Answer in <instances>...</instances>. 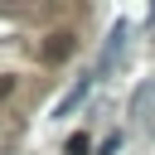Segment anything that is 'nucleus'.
Segmentation results:
<instances>
[{
  "label": "nucleus",
  "mask_w": 155,
  "mask_h": 155,
  "mask_svg": "<svg viewBox=\"0 0 155 155\" xmlns=\"http://www.w3.org/2000/svg\"><path fill=\"white\" fill-rule=\"evenodd\" d=\"M92 87H97V73H92V78H78V87H68V92H63V102L53 107V116H68V111H73V107L92 92Z\"/></svg>",
  "instance_id": "f257e3e1"
},
{
  "label": "nucleus",
  "mask_w": 155,
  "mask_h": 155,
  "mask_svg": "<svg viewBox=\"0 0 155 155\" xmlns=\"http://www.w3.org/2000/svg\"><path fill=\"white\" fill-rule=\"evenodd\" d=\"M121 39H126V24H121V19H116V29H111V34H107V48H102V68H107V63H111V58H116V53H121Z\"/></svg>",
  "instance_id": "f03ea898"
},
{
  "label": "nucleus",
  "mask_w": 155,
  "mask_h": 155,
  "mask_svg": "<svg viewBox=\"0 0 155 155\" xmlns=\"http://www.w3.org/2000/svg\"><path fill=\"white\" fill-rule=\"evenodd\" d=\"M63 155H92V140H87V136L78 131V136H73V140L63 145Z\"/></svg>",
  "instance_id": "7ed1b4c3"
},
{
  "label": "nucleus",
  "mask_w": 155,
  "mask_h": 155,
  "mask_svg": "<svg viewBox=\"0 0 155 155\" xmlns=\"http://www.w3.org/2000/svg\"><path fill=\"white\" fill-rule=\"evenodd\" d=\"M68 48H73V39H68V34H53V44H48L44 53H48V58H63Z\"/></svg>",
  "instance_id": "20e7f679"
}]
</instances>
